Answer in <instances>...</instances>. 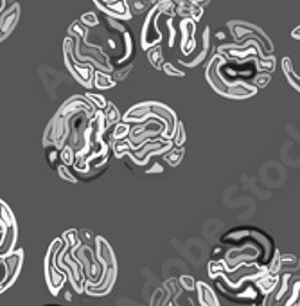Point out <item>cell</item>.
<instances>
[{
  "label": "cell",
  "mask_w": 300,
  "mask_h": 306,
  "mask_svg": "<svg viewBox=\"0 0 300 306\" xmlns=\"http://www.w3.org/2000/svg\"><path fill=\"white\" fill-rule=\"evenodd\" d=\"M291 38H293V40H300V25H299V27L293 29V33H291Z\"/></svg>",
  "instance_id": "ab89813d"
},
{
  "label": "cell",
  "mask_w": 300,
  "mask_h": 306,
  "mask_svg": "<svg viewBox=\"0 0 300 306\" xmlns=\"http://www.w3.org/2000/svg\"><path fill=\"white\" fill-rule=\"evenodd\" d=\"M54 169L58 171V177L63 178V180H67V182H70V184H78L79 182L78 177H76V175L72 173V167H68L67 164L60 162V164H58Z\"/></svg>",
  "instance_id": "cb8c5ba5"
},
{
  "label": "cell",
  "mask_w": 300,
  "mask_h": 306,
  "mask_svg": "<svg viewBox=\"0 0 300 306\" xmlns=\"http://www.w3.org/2000/svg\"><path fill=\"white\" fill-rule=\"evenodd\" d=\"M63 245V238H56L52 243H50L49 251H47V256H45L43 261V274H45V283H47V288L52 295H58L60 290L63 288V284L67 281V274L60 270L58 265H56V252L62 249Z\"/></svg>",
  "instance_id": "277c9868"
},
{
  "label": "cell",
  "mask_w": 300,
  "mask_h": 306,
  "mask_svg": "<svg viewBox=\"0 0 300 306\" xmlns=\"http://www.w3.org/2000/svg\"><path fill=\"white\" fill-rule=\"evenodd\" d=\"M148 2H150V4H151V6H153V4H155V2H156V0H148Z\"/></svg>",
  "instance_id": "b9f144b4"
},
{
  "label": "cell",
  "mask_w": 300,
  "mask_h": 306,
  "mask_svg": "<svg viewBox=\"0 0 300 306\" xmlns=\"http://www.w3.org/2000/svg\"><path fill=\"white\" fill-rule=\"evenodd\" d=\"M223 63H227V60L221 54H214L212 60L209 61L205 71V78L212 90H216V94L221 97H228V99H248L257 94V87L254 83H246V81H228L221 76L219 69Z\"/></svg>",
  "instance_id": "6da1fadb"
},
{
  "label": "cell",
  "mask_w": 300,
  "mask_h": 306,
  "mask_svg": "<svg viewBox=\"0 0 300 306\" xmlns=\"http://www.w3.org/2000/svg\"><path fill=\"white\" fill-rule=\"evenodd\" d=\"M172 148L171 139H164V137H155V139L146 141L144 144H140L137 150L129 151L128 159L135 162L137 166H148V162L156 155H164L167 150Z\"/></svg>",
  "instance_id": "5b68a950"
},
{
  "label": "cell",
  "mask_w": 300,
  "mask_h": 306,
  "mask_svg": "<svg viewBox=\"0 0 300 306\" xmlns=\"http://www.w3.org/2000/svg\"><path fill=\"white\" fill-rule=\"evenodd\" d=\"M185 155V150H184V146H172L171 150H167L166 153H164V161L169 164V166L172 167H176L180 162H182V159H184Z\"/></svg>",
  "instance_id": "ac0fdd59"
},
{
  "label": "cell",
  "mask_w": 300,
  "mask_h": 306,
  "mask_svg": "<svg viewBox=\"0 0 300 306\" xmlns=\"http://www.w3.org/2000/svg\"><path fill=\"white\" fill-rule=\"evenodd\" d=\"M60 161H62L63 164H67L68 167L72 166L74 161H76V151H74L72 146L65 144L62 150H60Z\"/></svg>",
  "instance_id": "484cf974"
},
{
  "label": "cell",
  "mask_w": 300,
  "mask_h": 306,
  "mask_svg": "<svg viewBox=\"0 0 300 306\" xmlns=\"http://www.w3.org/2000/svg\"><path fill=\"white\" fill-rule=\"evenodd\" d=\"M178 283H180L182 290H185V292H194L196 290V279L193 278V276H189V274L180 276V278H178Z\"/></svg>",
  "instance_id": "f546056e"
},
{
  "label": "cell",
  "mask_w": 300,
  "mask_h": 306,
  "mask_svg": "<svg viewBox=\"0 0 300 306\" xmlns=\"http://www.w3.org/2000/svg\"><path fill=\"white\" fill-rule=\"evenodd\" d=\"M196 292H198L200 305H203V306H217L219 305V299H217L216 292H214L207 283H203V281H196Z\"/></svg>",
  "instance_id": "5bb4252c"
},
{
  "label": "cell",
  "mask_w": 300,
  "mask_h": 306,
  "mask_svg": "<svg viewBox=\"0 0 300 306\" xmlns=\"http://www.w3.org/2000/svg\"><path fill=\"white\" fill-rule=\"evenodd\" d=\"M176 15L180 18H193L194 22H200L201 17H203V6H198V4H191V2H180L176 4Z\"/></svg>",
  "instance_id": "4fadbf2b"
},
{
  "label": "cell",
  "mask_w": 300,
  "mask_h": 306,
  "mask_svg": "<svg viewBox=\"0 0 300 306\" xmlns=\"http://www.w3.org/2000/svg\"><path fill=\"white\" fill-rule=\"evenodd\" d=\"M270 79H272V72H268V71H259V74L254 78V85H256L257 89H264V87L270 83Z\"/></svg>",
  "instance_id": "4dcf8cb0"
},
{
  "label": "cell",
  "mask_w": 300,
  "mask_h": 306,
  "mask_svg": "<svg viewBox=\"0 0 300 306\" xmlns=\"http://www.w3.org/2000/svg\"><path fill=\"white\" fill-rule=\"evenodd\" d=\"M299 256H295V254H280V272H291L297 268L299 265Z\"/></svg>",
  "instance_id": "7402d4cb"
},
{
  "label": "cell",
  "mask_w": 300,
  "mask_h": 306,
  "mask_svg": "<svg viewBox=\"0 0 300 306\" xmlns=\"http://www.w3.org/2000/svg\"><path fill=\"white\" fill-rule=\"evenodd\" d=\"M74 49H76V38L67 36L65 42H63V61H65V67L68 69V72L72 74V78L81 87H85L86 90L94 89V65L86 63V61L76 60Z\"/></svg>",
  "instance_id": "3957f363"
},
{
  "label": "cell",
  "mask_w": 300,
  "mask_h": 306,
  "mask_svg": "<svg viewBox=\"0 0 300 306\" xmlns=\"http://www.w3.org/2000/svg\"><path fill=\"white\" fill-rule=\"evenodd\" d=\"M180 49L185 56L196 49V22L193 18H180Z\"/></svg>",
  "instance_id": "30bf717a"
},
{
  "label": "cell",
  "mask_w": 300,
  "mask_h": 306,
  "mask_svg": "<svg viewBox=\"0 0 300 306\" xmlns=\"http://www.w3.org/2000/svg\"><path fill=\"white\" fill-rule=\"evenodd\" d=\"M95 241V256L103 263V270H101V278L97 283H85V294L92 295V297H101V295L110 294L113 284H115L117 279V259L115 254H113V249H111L108 241L105 238H97Z\"/></svg>",
  "instance_id": "7a4b0ae2"
},
{
  "label": "cell",
  "mask_w": 300,
  "mask_h": 306,
  "mask_svg": "<svg viewBox=\"0 0 300 306\" xmlns=\"http://www.w3.org/2000/svg\"><path fill=\"white\" fill-rule=\"evenodd\" d=\"M131 69H133V65H131V63L121 65V67H117L115 71L111 72V76H113V79H115L117 83H121V81H124V79H126V76L131 72Z\"/></svg>",
  "instance_id": "f1b7e54d"
},
{
  "label": "cell",
  "mask_w": 300,
  "mask_h": 306,
  "mask_svg": "<svg viewBox=\"0 0 300 306\" xmlns=\"http://www.w3.org/2000/svg\"><path fill=\"white\" fill-rule=\"evenodd\" d=\"M268 272L270 274H280V252L275 251V256H273L270 267H268Z\"/></svg>",
  "instance_id": "8d00e7d4"
},
{
  "label": "cell",
  "mask_w": 300,
  "mask_h": 306,
  "mask_svg": "<svg viewBox=\"0 0 300 306\" xmlns=\"http://www.w3.org/2000/svg\"><path fill=\"white\" fill-rule=\"evenodd\" d=\"M282 71H284V76L288 78V83L300 92V78L295 74L293 65H291V60H289V58H284L282 60Z\"/></svg>",
  "instance_id": "d6986e66"
},
{
  "label": "cell",
  "mask_w": 300,
  "mask_h": 306,
  "mask_svg": "<svg viewBox=\"0 0 300 306\" xmlns=\"http://www.w3.org/2000/svg\"><path fill=\"white\" fill-rule=\"evenodd\" d=\"M293 274L297 276V278H300V261H299V265H297V268L293 270Z\"/></svg>",
  "instance_id": "60d3db41"
},
{
  "label": "cell",
  "mask_w": 300,
  "mask_h": 306,
  "mask_svg": "<svg viewBox=\"0 0 300 306\" xmlns=\"http://www.w3.org/2000/svg\"><path fill=\"white\" fill-rule=\"evenodd\" d=\"M81 22L86 25V27H97L99 25V17H97V13L94 11H88V13H85V15H81V18H79Z\"/></svg>",
  "instance_id": "1f68e13d"
},
{
  "label": "cell",
  "mask_w": 300,
  "mask_h": 306,
  "mask_svg": "<svg viewBox=\"0 0 300 306\" xmlns=\"http://www.w3.org/2000/svg\"><path fill=\"white\" fill-rule=\"evenodd\" d=\"M106 24H108V27H110L111 31H115V33L123 34L124 31H126V27H124L123 24H121V20H117V18H113V17L106 18Z\"/></svg>",
  "instance_id": "d590c367"
},
{
  "label": "cell",
  "mask_w": 300,
  "mask_h": 306,
  "mask_svg": "<svg viewBox=\"0 0 300 306\" xmlns=\"http://www.w3.org/2000/svg\"><path fill=\"white\" fill-rule=\"evenodd\" d=\"M172 18L174 17H167V29H169V40H167V45H169V49L174 47V42H176V29L172 25Z\"/></svg>",
  "instance_id": "836d02e7"
},
{
  "label": "cell",
  "mask_w": 300,
  "mask_h": 306,
  "mask_svg": "<svg viewBox=\"0 0 300 306\" xmlns=\"http://www.w3.org/2000/svg\"><path fill=\"white\" fill-rule=\"evenodd\" d=\"M94 4L105 13L106 17H113L117 20H131L133 13L126 0H94Z\"/></svg>",
  "instance_id": "9c48e42d"
},
{
  "label": "cell",
  "mask_w": 300,
  "mask_h": 306,
  "mask_svg": "<svg viewBox=\"0 0 300 306\" xmlns=\"http://www.w3.org/2000/svg\"><path fill=\"white\" fill-rule=\"evenodd\" d=\"M259 247L256 245H241V247H236L232 251H228L225 256H223V263L227 270H232V268L239 267V265H245V263H254L259 256Z\"/></svg>",
  "instance_id": "52a82bcc"
},
{
  "label": "cell",
  "mask_w": 300,
  "mask_h": 306,
  "mask_svg": "<svg viewBox=\"0 0 300 306\" xmlns=\"http://www.w3.org/2000/svg\"><path fill=\"white\" fill-rule=\"evenodd\" d=\"M211 52H212V49H211V29L205 27L203 29V36H201V50L198 52V54L193 56V58L187 56V60H180V67H187V69L200 67Z\"/></svg>",
  "instance_id": "8fae6325"
},
{
  "label": "cell",
  "mask_w": 300,
  "mask_h": 306,
  "mask_svg": "<svg viewBox=\"0 0 300 306\" xmlns=\"http://www.w3.org/2000/svg\"><path fill=\"white\" fill-rule=\"evenodd\" d=\"M117 85V81L113 79V76L103 71H95L94 72V87L97 90H110Z\"/></svg>",
  "instance_id": "e0dca14e"
},
{
  "label": "cell",
  "mask_w": 300,
  "mask_h": 306,
  "mask_svg": "<svg viewBox=\"0 0 300 306\" xmlns=\"http://www.w3.org/2000/svg\"><path fill=\"white\" fill-rule=\"evenodd\" d=\"M227 27H228V31L232 33L236 42H241V40L246 38V36H256V38H259V42H261L262 49H264L266 54H272L273 52L272 42H270L268 34L264 33L261 27H257V25H254V24H250V22H243V20H232V22L227 24Z\"/></svg>",
  "instance_id": "8992f818"
},
{
  "label": "cell",
  "mask_w": 300,
  "mask_h": 306,
  "mask_svg": "<svg viewBox=\"0 0 300 306\" xmlns=\"http://www.w3.org/2000/svg\"><path fill=\"white\" fill-rule=\"evenodd\" d=\"M103 112H105L106 124H108V126H113V124H117V122L123 119V116H121L119 108H117L113 103H108V105H106V108Z\"/></svg>",
  "instance_id": "603a6c76"
},
{
  "label": "cell",
  "mask_w": 300,
  "mask_h": 306,
  "mask_svg": "<svg viewBox=\"0 0 300 306\" xmlns=\"http://www.w3.org/2000/svg\"><path fill=\"white\" fill-rule=\"evenodd\" d=\"M148 6H151L148 0H133L129 7H131V13H133V15H139V13H144L146 9H148Z\"/></svg>",
  "instance_id": "e575fe53"
},
{
  "label": "cell",
  "mask_w": 300,
  "mask_h": 306,
  "mask_svg": "<svg viewBox=\"0 0 300 306\" xmlns=\"http://www.w3.org/2000/svg\"><path fill=\"white\" fill-rule=\"evenodd\" d=\"M286 305H300V278H297L291 283L289 286V295H288V301H286Z\"/></svg>",
  "instance_id": "d4e9b609"
},
{
  "label": "cell",
  "mask_w": 300,
  "mask_h": 306,
  "mask_svg": "<svg viewBox=\"0 0 300 306\" xmlns=\"http://www.w3.org/2000/svg\"><path fill=\"white\" fill-rule=\"evenodd\" d=\"M162 171H164V166H162L158 161L153 162V164H151V166L146 169V173H150V175H151V173H162Z\"/></svg>",
  "instance_id": "f35d334b"
},
{
  "label": "cell",
  "mask_w": 300,
  "mask_h": 306,
  "mask_svg": "<svg viewBox=\"0 0 300 306\" xmlns=\"http://www.w3.org/2000/svg\"><path fill=\"white\" fill-rule=\"evenodd\" d=\"M146 56H148V61H150L151 65L158 71L164 69V63H166V58H164V49H162V44H156L153 47L146 50Z\"/></svg>",
  "instance_id": "2e32d148"
},
{
  "label": "cell",
  "mask_w": 300,
  "mask_h": 306,
  "mask_svg": "<svg viewBox=\"0 0 300 306\" xmlns=\"http://www.w3.org/2000/svg\"><path fill=\"white\" fill-rule=\"evenodd\" d=\"M172 141V146H184L185 141H187V132H185V126L182 122H178L176 130H174V134L171 137Z\"/></svg>",
  "instance_id": "4316f807"
},
{
  "label": "cell",
  "mask_w": 300,
  "mask_h": 306,
  "mask_svg": "<svg viewBox=\"0 0 300 306\" xmlns=\"http://www.w3.org/2000/svg\"><path fill=\"white\" fill-rule=\"evenodd\" d=\"M164 72L167 74V76H171V78H184L185 72L182 71V69H178L176 65H172V63H164V69H162Z\"/></svg>",
  "instance_id": "d6a6232c"
},
{
  "label": "cell",
  "mask_w": 300,
  "mask_h": 306,
  "mask_svg": "<svg viewBox=\"0 0 300 306\" xmlns=\"http://www.w3.org/2000/svg\"><path fill=\"white\" fill-rule=\"evenodd\" d=\"M90 34V27H86L81 20L78 22H72V25L68 27V36H72L76 40H86Z\"/></svg>",
  "instance_id": "ffe728a7"
},
{
  "label": "cell",
  "mask_w": 300,
  "mask_h": 306,
  "mask_svg": "<svg viewBox=\"0 0 300 306\" xmlns=\"http://www.w3.org/2000/svg\"><path fill=\"white\" fill-rule=\"evenodd\" d=\"M164 288H166V290H171L172 295H174V297H178V294H180V290H182V286L178 284V279L172 278V279H167L166 284H164Z\"/></svg>",
  "instance_id": "74e56055"
},
{
  "label": "cell",
  "mask_w": 300,
  "mask_h": 306,
  "mask_svg": "<svg viewBox=\"0 0 300 306\" xmlns=\"http://www.w3.org/2000/svg\"><path fill=\"white\" fill-rule=\"evenodd\" d=\"M254 283H256V286L259 288V292H261L262 295H268L270 292H273V290H275V286H277L279 274L264 272L262 276H259L257 279H254Z\"/></svg>",
  "instance_id": "9a60e30c"
},
{
  "label": "cell",
  "mask_w": 300,
  "mask_h": 306,
  "mask_svg": "<svg viewBox=\"0 0 300 306\" xmlns=\"http://www.w3.org/2000/svg\"><path fill=\"white\" fill-rule=\"evenodd\" d=\"M110 130H111V141H119V139H126V137H128L131 126H129V122L121 119V121L117 122V124H113Z\"/></svg>",
  "instance_id": "44dd1931"
},
{
  "label": "cell",
  "mask_w": 300,
  "mask_h": 306,
  "mask_svg": "<svg viewBox=\"0 0 300 306\" xmlns=\"http://www.w3.org/2000/svg\"><path fill=\"white\" fill-rule=\"evenodd\" d=\"M4 233H2V241H0V258H6L7 254H11L15 251V245H17L18 238V227L17 220L7 222L6 225H2Z\"/></svg>",
  "instance_id": "7c38bea8"
},
{
  "label": "cell",
  "mask_w": 300,
  "mask_h": 306,
  "mask_svg": "<svg viewBox=\"0 0 300 306\" xmlns=\"http://www.w3.org/2000/svg\"><path fill=\"white\" fill-rule=\"evenodd\" d=\"M4 263H6V278L4 281H0V294H4L6 290H9L15 284V281L20 276V270H22L23 265V251L22 249H17L13 251L11 254H7L4 258Z\"/></svg>",
  "instance_id": "ba28073f"
},
{
  "label": "cell",
  "mask_w": 300,
  "mask_h": 306,
  "mask_svg": "<svg viewBox=\"0 0 300 306\" xmlns=\"http://www.w3.org/2000/svg\"><path fill=\"white\" fill-rule=\"evenodd\" d=\"M86 99L92 103V105L97 108V110H105L106 105H108V101H106V97H103L101 94H95V92H90V90H86Z\"/></svg>",
  "instance_id": "83f0119b"
}]
</instances>
